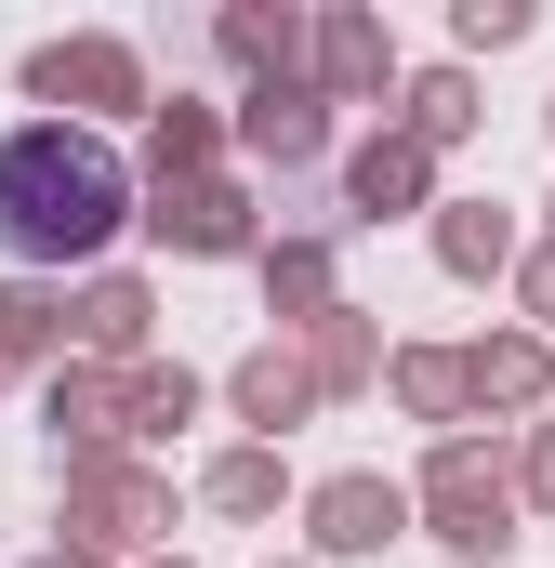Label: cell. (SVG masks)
Returning a JSON list of instances; mask_svg holds the SVG:
<instances>
[{"instance_id":"cell-1","label":"cell","mask_w":555,"mask_h":568,"mask_svg":"<svg viewBox=\"0 0 555 568\" xmlns=\"http://www.w3.org/2000/svg\"><path fill=\"white\" fill-rule=\"evenodd\" d=\"M120 212H133V172L107 133H67V120L0 133V265H93Z\"/></svg>"}]
</instances>
